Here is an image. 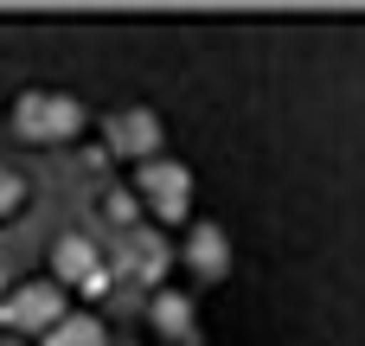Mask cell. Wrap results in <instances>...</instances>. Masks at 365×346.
I'll list each match as a JSON object with an SVG mask.
<instances>
[{
  "label": "cell",
  "instance_id": "obj_8",
  "mask_svg": "<svg viewBox=\"0 0 365 346\" xmlns=\"http://www.w3.org/2000/svg\"><path fill=\"white\" fill-rule=\"evenodd\" d=\"M148 321H154V334L180 340V334H192V302H186V295H154Z\"/></svg>",
  "mask_w": 365,
  "mask_h": 346
},
{
  "label": "cell",
  "instance_id": "obj_5",
  "mask_svg": "<svg viewBox=\"0 0 365 346\" xmlns=\"http://www.w3.org/2000/svg\"><path fill=\"white\" fill-rule=\"evenodd\" d=\"M186 270L205 276V283H218V276L231 270V238H225L218 225H192V238H186Z\"/></svg>",
  "mask_w": 365,
  "mask_h": 346
},
{
  "label": "cell",
  "instance_id": "obj_13",
  "mask_svg": "<svg viewBox=\"0 0 365 346\" xmlns=\"http://www.w3.org/2000/svg\"><path fill=\"white\" fill-rule=\"evenodd\" d=\"M0 346H19V340H0Z\"/></svg>",
  "mask_w": 365,
  "mask_h": 346
},
{
  "label": "cell",
  "instance_id": "obj_11",
  "mask_svg": "<svg viewBox=\"0 0 365 346\" xmlns=\"http://www.w3.org/2000/svg\"><path fill=\"white\" fill-rule=\"evenodd\" d=\"M19 193H26V180L0 167V212H13V205H19Z\"/></svg>",
  "mask_w": 365,
  "mask_h": 346
},
{
  "label": "cell",
  "instance_id": "obj_1",
  "mask_svg": "<svg viewBox=\"0 0 365 346\" xmlns=\"http://www.w3.org/2000/svg\"><path fill=\"white\" fill-rule=\"evenodd\" d=\"M13 128L38 148H64L77 128H83V103L77 96H58V90H26L13 103Z\"/></svg>",
  "mask_w": 365,
  "mask_h": 346
},
{
  "label": "cell",
  "instance_id": "obj_4",
  "mask_svg": "<svg viewBox=\"0 0 365 346\" xmlns=\"http://www.w3.org/2000/svg\"><path fill=\"white\" fill-rule=\"evenodd\" d=\"M109 148L128 154V161H154V148H160V116H154V109H115V116H109Z\"/></svg>",
  "mask_w": 365,
  "mask_h": 346
},
{
  "label": "cell",
  "instance_id": "obj_2",
  "mask_svg": "<svg viewBox=\"0 0 365 346\" xmlns=\"http://www.w3.org/2000/svg\"><path fill=\"white\" fill-rule=\"evenodd\" d=\"M135 199H148V212L154 218H186V199H192V173L180 167V161H141V186H135Z\"/></svg>",
  "mask_w": 365,
  "mask_h": 346
},
{
  "label": "cell",
  "instance_id": "obj_12",
  "mask_svg": "<svg viewBox=\"0 0 365 346\" xmlns=\"http://www.w3.org/2000/svg\"><path fill=\"white\" fill-rule=\"evenodd\" d=\"M173 346H199V340H192V334H180V340H173Z\"/></svg>",
  "mask_w": 365,
  "mask_h": 346
},
{
  "label": "cell",
  "instance_id": "obj_7",
  "mask_svg": "<svg viewBox=\"0 0 365 346\" xmlns=\"http://www.w3.org/2000/svg\"><path fill=\"white\" fill-rule=\"evenodd\" d=\"M122 270H128V276H141V283H148V276H160V270H167V244H160V231L135 225V231L122 238Z\"/></svg>",
  "mask_w": 365,
  "mask_h": 346
},
{
  "label": "cell",
  "instance_id": "obj_3",
  "mask_svg": "<svg viewBox=\"0 0 365 346\" xmlns=\"http://www.w3.org/2000/svg\"><path fill=\"white\" fill-rule=\"evenodd\" d=\"M0 321H6L13 334H51V327L64 321V295H58V283H26V289L0 308Z\"/></svg>",
  "mask_w": 365,
  "mask_h": 346
},
{
  "label": "cell",
  "instance_id": "obj_6",
  "mask_svg": "<svg viewBox=\"0 0 365 346\" xmlns=\"http://www.w3.org/2000/svg\"><path fill=\"white\" fill-rule=\"evenodd\" d=\"M51 270H58L64 283H90V289L103 283V257H96V244H90V238H77V231H71V238H58Z\"/></svg>",
  "mask_w": 365,
  "mask_h": 346
},
{
  "label": "cell",
  "instance_id": "obj_9",
  "mask_svg": "<svg viewBox=\"0 0 365 346\" xmlns=\"http://www.w3.org/2000/svg\"><path fill=\"white\" fill-rule=\"evenodd\" d=\"M45 346H109V334H103V321H90V315H64V321L45 334Z\"/></svg>",
  "mask_w": 365,
  "mask_h": 346
},
{
  "label": "cell",
  "instance_id": "obj_10",
  "mask_svg": "<svg viewBox=\"0 0 365 346\" xmlns=\"http://www.w3.org/2000/svg\"><path fill=\"white\" fill-rule=\"evenodd\" d=\"M109 218L135 231V193H109Z\"/></svg>",
  "mask_w": 365,
  "mask_h": 346
}]
</instances>
